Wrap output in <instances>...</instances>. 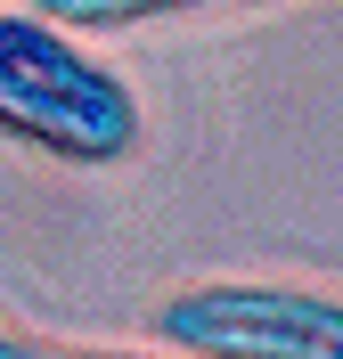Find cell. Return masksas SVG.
I'll list each match as a JSON object with an SVG mask.
<instances>
[{
  "instance_id": "2",
  "label": "cell",
  "mask_w": 343,
  "mask_h": 359,
  "mask_svg": "<svg viewBox=\"0 0 343 359\" xmlns=\"http://www.w3.org/2000/svg\"><path fill=\"white\" fill-rule=\"evenodd\" d=\"M180 359H343V294L295 278H196L147 311Z\"/></svg>"
},
{
  "instance_id": "4",
  "label": "cell",
  "mask_w": 343,
  "mask_h": 359,
  "mask_svg": "<svg viewBox=\"0 0 343 359\" xmlns=\"http://www.w3.org/2000/svg\"><path fill=\"white\" fill-rule=\"evenodd\" d=\"M0 359H180V351H123V343H74V335H41V327H17L0 318Z\"/></svg>"
},
{
  "instance_id": "1",
  "label": "cell",
  "mask_w": 343,
  "mask_h": 359,
  "mask_svg": "<svg viewBox=\"0 0 343 359\" xmlns=\"http://www.w3.org/2000/svg\"><path fill=\"white\" fill-rule=\"evenodd\" d=\"M0 139L74 172H114L139 156L147 114L139 90L90 49V33L41 8H0Z\"/></svg>"
},
{
  "instance_id": "3",
  "label": "cell",
  "mask_w": 343,
  "mask_h": 359,
  "mask_svg": "<svg viewBox=\"0 0 343 359\" xmlns=\"http://www.w3.org/2000/svg\"><path fill=\"white\" fill-rule=\"evenodd\" d=\"M41 17L74 25V33H139V25L172 17H229V8H278V0H25Z\"/></svg>"
}]
</instances>
